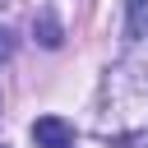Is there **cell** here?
Returning <instances> with one entry per match:
<instances>
[{
  "label": "cell",
  "mask_w": 148,
  "mask_h": 148,
  "mask_svg": "<svg viewBox=\"0 0 148 148\" xmlns=\"http://www.w3.org/2000/svg\"><path fill=\"white\" fill-rule=\"evenodd\" d=\"M32 143L37 148H74V125L65 116H37L32 120Z\"/></svg>",
  "instance_id": "1"
},
{
  "label": "cell",
  "mask_w": 148,
  "mask_h": 148,
  "mask_svg": "<svg viewBox=\"0 0 148 148\" xmlns=\"http://www.w3.org/2000/svg\"><path fill=\"white\" fill-rule=\"evenodd\" d=\"M125 9H130V18H125L130 37H143L148 32V0H125Z\"/></svg>",
  "instance_id": "2"
},
{
  "label": "cell",
  "mask_w": 148,
  "mask_h": 148,
  "mask_svg": "<svg viewBox=\"0 0 148 148\" xmlns=\"http://www.w3.org/2000/svg\"><path fill=\"white\" fill-rule=\"evenodd\" d=\"M32 28H37V37H42V46H60V23H56L51 14H42Z\"/></svg>",
  "instance_id": "3"
},
{
  "label": "cell",
  "mask_w": 148,
  "mask_h": 148,
  "mask_svg": "<svg viewBox=\"0 0 148 148\" xmlns=\"http://www.w3.org/2000/svg\"><path fill=\"white\" fill-rule=\"evenodd\" d=\"M9 56H14V42H9V32L0 28V60H9Z\"/></svg>",
  "instance_id": "4"
},
{
  "label": "cell",
  "mask_w": 148,
  "mask_h": 148,
  "mask_svg": "<svg viewBox=\"0 0 148 148\" xmlns=\"http://www.w3.org/2000/svg\"><path fill=\"white\" fill-rule=\"evenodd\" d=\"M0 148H5V143H0Z\"/></svg>",
  "instance_id": "5"
}]
</instances>
